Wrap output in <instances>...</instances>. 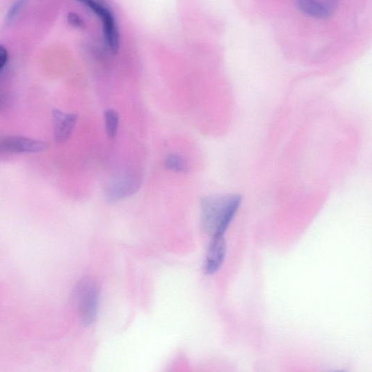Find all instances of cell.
<instances>
[{
	"label": "cell",
	"instance_id": "obj_1",
	"mask_svg": "<svg viewBox=\"0 0 372 372\" xmlns=\"http://www.w3.org/2000/svg\"><path fill=\"white\" fill-rule=\"evenodd\" d=\"M242 202L238 194L207 196L201 201V223L204 231L213 236L224 235Z\"/></svg>",
	"mask_w": 372,
	"mask_h": 372
},
{
	"label": "cell",
	"instance_id": "obj_2",
	"mask_svg": "<svg viewBox=\"0 0 372 372\" xmlns=\"http://www.w3.org/2000/svg\"><path fill=\"white\" fill-rule=\"evenodd\" d=\"M76 300L81 321L86 326L92 325L99 312L100 287L98 283L91 278L81 281L76 289Z\"/></svg>",
	"mask_w": 372,
	"mask_h": 372
},
{
	"label": "cell",
	"instance_id": "obj_3",
	"mask_svg": "<svg viewBox=\"0 0 372 372\" xmlns=\"http://www.w3.org/2000/svg\"><path fill=\"white\" fill-rule=\"evenodd\" d=\"M86 6L98 16L103 24L106 42L113 54H118L120 49V33L116 19L112 12L98 0H75Z\"/></svg>",
	"mask_w": 372,
	"mask_h": 372
},
{
	"label": "cell",
	"instance_id": "obj_4",
	"mask_svg": "<svg viewBox=\"0 0 372 372\" xmlns=\"http://www.w3.org/2000/svg\"><path fill=\"white\" fill-rule=\"evenodd\" d=\"M140 181L134 175L125 174L113 179L106 188V197L110 202H117L136 193Z\"/></svg>",
	"mask_w": 372,
	"mask_h": 372
},
{
	"label": "cell",
	"instance_id": "obj_5",
	"mask_svg": "<svg viewBox=\"0 0 372 372\" xmlns=\"http://www.w3.org/2000/svg\"><path fill=\"white\" fill-rule=\"evenodd\" d=\"M46 148L45 143L26 137L8 136L0 139V152L5 153L35 154Z\"/></svg>",
	"mask_w": 372,
	"mask_h": 372
},
{
	"label": "cell",
	"instance_id": "obj_6",
	"mask_svg": "<svg viewBox=\"0 0 372 372\" xmlns=\"http://www.w3.org/2000/svg\"><path fill=\"white\" fill-rule=\"evenodd\" d=\"M225 254L226 242L224 235L213 236L206 255L205 273L208 275L216 273L224 262Z\"/></svg>",
	"mask_w": 372,
	"mask_h": 372
},
{
	"label": "cell",
	"instance_id": "obj_7",
	"mask_svg": "<svg viewBox=\"0 0 372 372\" xmlns=\"http://www.w3.org/2000/svg\"><path fill=\"white\" fill-rule=\"evenodd\" d=\"M53 118L56 140L58 143L66 142L74 131L78 115L55 109L53 111Z\"/></svg>",
	"mask_w": 372,
	"mask_h": 372
},
{
	"label": "cell",
	"instance_id": "obj_8",
	"mask_svg": "<svg viewBox=\"0 0 372 372\" xmlns=\"http://www.w3.org/2000/svg\"><path fill=\"white\" fill-rule=\"evenodd\" d=\"M297 8L316 19H327L330 17L334 12V9L327 3H323L318 0H295Z\"/></svg>",
	"mask_w": 372,
	"mask_h": 372
},
{
	"label": "cell",
	"instance_id": "obj_9",
	"mask_svg": "<svg viewBox=\"0 0 372 372\" xmlns=\"http://www.w3.org/2000/svg\"><path fill=\"white\" fill-rule=\"evenodd\" d=\"M104 117L107 136L109 139H114L116 138L118 131L119 113L115 109L110 108L106 111Z\"/></svg>",
	"mask_w": 372,
	"mask_h": 372
},
{
	"label": "cell",
	"instance_id": "obj_10",
	"mask_svg": "<svg viewBox=\"0 0 372 372\" xmlns=\"http://www.w3.org/2000/svg\"><path fill=\"white\" fill-rule=\"evenodd\" d=\"M165 168L175 172H186L188 171L187 161L179 154H170L165 161Z\"/></svg>",
	"mask_w": 372,
	"mask_h": 372
},
{
	"label": "cell",
	"instance_id": "obj_11",
	"mask_svg": "<svg viewBox=\"0 0 372 372\" xmlns=\"http://www.w3.org/2000/svg\"><path fill=\"white\" fill-rule=\"evenodd\" d=\"M27 0H17L10 8L7 16L6 22L7 23H11L16 18V16L19 15Z\"/></svg>",
	"mask_w": 372,
	"mask_h": 372
},
{
	"label": "cell",
	"instance_id": "obj_12",
	"mask_svg": "<svg viewBox=\"0 0 372 372\" xmlns=\"http://www.w3.org/2000/svg\"><path fill=\"white\" fill-rule=\"evenodd\" d=\"M8 60V52L6 48L0 45V73L2 72Z\"/></svg>",
	"mask_w": 372,
	"mask_h": 372
},
{
	"label": "cell",
	"instance_id": "obj_13",
	"mask_svg": "<svg viewBox=\"0 0 372 372\" xmlns=\"http://www.w3.org/2000/svg\"><path fill=\"white\" fill-rule=\"evenodd\" d=\"M69 19H70V22L71 24H74L77 25V26H79V24H80L79 19L74 14H71L70 15Z\"/></svg>",
	"mask_w": 372,
	"mask_h": 372
},
{
	"label": "cell",
	"instance_id": "obj_14",
	"mask_svg": "<svg viewBox=\"0 0 372 372\" xmlns=\"http://www.w3.org/2000/svg\"><path fill=\"white\" fill-rule=\"evenodd\" d=\"M338 0H331V1L328 3L332 8H334L335 6L337 5Z\"/></svg>",
	"mask_w": 372,
	"mask_h": 372
}]
</instances>
